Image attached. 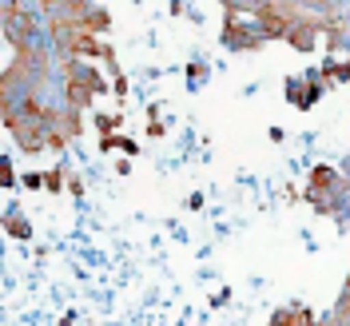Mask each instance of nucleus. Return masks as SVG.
<instances>
[{
    "mask_svg": "<svg viewBox=\"0 0 350 326\" xmlns=\"http://www.w3.org/2000/svg\"><path fill=\"white\" fill-rule=\"evenodd\" d=\"M4 16H8V36H12V40H24V32H28V21H24V12H21V8H8Z\"/></svg>",
    "mask_w": 350,
    "mask_h": 326,
    "instance_id": "obj_1",
    "label": "nucleus"
}]
</instances>
